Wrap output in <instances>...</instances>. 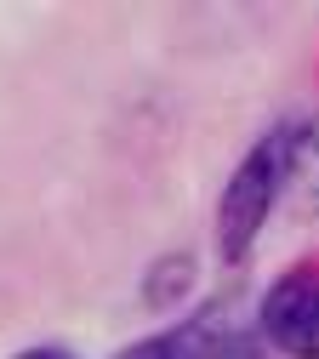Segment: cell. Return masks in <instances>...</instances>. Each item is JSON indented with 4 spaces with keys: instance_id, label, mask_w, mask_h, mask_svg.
I'll list each match as a JSON object with an SVG mask.
<instances>
[{
    "instance_id": "cell-3",
    "label": "cell",
    "mask_w": 319,
    "mask_h": 359,
    "mask_svg": "<svg viewBox=\"0 0 319 359\" xmlns=\"http://www.w3.org/2000/svg\"><path fill=\"white\" fill-rule=\"evenodd\" d=\"M240 342H245V337L234 331L228 308L211 302V308H194V313H182V320H171V325L125 342L114 359H228Z\"/></svg>"
},
{
    "instance_id": "cell-2",
    "label": "cell",
    "mask_w": 319,
    "mask_h": 359,
    "mask_svg": "<svg viewBox=\"0 0 319 359\" xmlns=\"http://www.w3.org/2000/svg\"><path fill=\"white\" fill-rule=\"evenodd\" d=\"M251 331L273 359H319V262H297L262 285Z\"/></svg>"
},
{
    "instance_id": "cell-1",
    "label": "cell",
    "mask_w": 319,
    "mask_h": 359,
    "mask_svg": "<svg viewBox=\"0 0 319 359\" xmlns=\"http://www.w3.org/2000/svg\"><path fill=\"white\" fill-rule=\"evenodd\" d=\"M291 160H297V120H280L228 171L222 200H217V251H222L228 268H240L257 251L273 211L291 200Z\"/></svg>"
},
{
    "instance_id": "cell-5",
    "label": "cell",
    "mask_w": 319,
    "mask_h": 359,
    "mask_svg": "<svg viewBox=\"0 0 319 359\" xmlns=\"http://www.w3.org/2000/svg\"><path fill=\"white\" fill-rule=\"evenodd\" d=\"M12 359H80V353L63 348V342H34V348H23V353H12Z\"/></svg>"
},
{
    "instance_id": "cell-4",
    "label": "cell",
    "mask_w": 319,
    "mask_h": 359,
    "mask_svg": "<svg viewBox=\"0 0 319 359\" xmlns=\"http://www.w3.org/2000/svg\"><path fill=\"white\" fill-rule=\"evenodd\" d=\"M291 205L319 217V114L297 120V160H291Z\"/></svg>"
},
{
    "instance_id": "cell-6",
    "label": "cell",
    "mask_w": 319,
    "mask_h": 359,
    "mask_svg": "<svg viewBox=\"0 0 319 359\" xmlns=\"http://www.w3.org/2000/svg\"><path fill=\"white\" fill-rule=\"evenodd\" d=\"M228 359H273V353H257L251 342H240V348H234V353H228Z\"/></svg>"
}]
</instances>
